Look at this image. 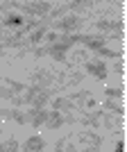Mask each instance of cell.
I'll return each mask as SVG.
<instances>
[{"instance_id":"cell-1","label":"cell","mask_w":127,"mask_h":152,"mask_svg":"<svg viewBox=\"0 0 127 152\" xmlns=\"http://www.w3.org/2000/svg\"><path fill=\"white\" fill-rule=\"evenodd\" d=\"M23 100L32 107H45L48 102H50V91L43 89V86H27L25 89V95H23Z\"/></svg>"},{"instance_id":"cell-2","label":"cell","mask_w":127,"mask_h":152,"mask_svg":"<svg viewBox=\"0 0 127 152\" xmlns=\"http://www.w3.org/2000/svg\"><path fill=\"white\" fill-rule=\"evenodd\" d=\"M80 25H82V18L75 16V14H70V16H64L57 23V30L64 32V34H75V32L80 30Z\"/></svg>"},{"instance_id":"cell-3","label":"cell","mask_w":127,"mask_h":152,"mask_svg":"<svg viewBox=\"0 0 127 152\" xmlns=\"http://www.w3.org/2000/svg\"><path fill=\"white\" fill-rule=\"evenodd\" d=\"M75 43L86 45L89 50L98 52L100 48H104V37H93V34H75Z\"/></svg>"},{"instance_id":"cell-4","label":"cell","mask_w":127,"mask_h":152,"mask_svg":"<svg viewBox=\"0 0 127 152\" xmlns=\"http://www.w3.org/2000/svg\"><path fill=\"white\" fill-rule=\"evenodd\" d=\"M23 12L25 14H32V16H48L52 12V5L45 2V0H36V2H27L23 5Z\"/></svg>"},{"instance_id":"cell-5","label":"cell","mask_w":127,"mask_h":152,"mask_svg":"<svg viewBox=\"0 0 127 152\" xmlns=\"http://www.w3.org/2000/svg\"><path fill=\"white\" fill-rule=\"evenodd\" d=\"M84 68H86V73L93 75L95 80H107V75H109V66L102 61V59H93V61H89Z\"/></svg>"},{"instance_id":"cell-6","label":"cell","mask_w":127,"mask_h":152,"mask_svg":"<svg viewBox=\"0 0 127 152\" xmlns=\"http://www.w3.org/2000/svg\"><path fill=\"white\" fill-rule=\"evenodd\" d=\"M45 118H48V109H45V107H32L30 111H25V121L30 123L32 127L43 125Z\"/></svg>"},{"instance_id":"cell-7","label":"cell","mask_w":127,"mask_h":152,"mask_svg":"<svg viewBox=\"0 0 127 152\" xmlns=\"http://www.w3.org/2000/svg\"><path fill=\"white\" fill-rule=\"evenodd\" d=\"M43 150H45V139L39 134L27 136L25 143H23V152H43Z\"/></svg>"},{"instance_id":"cell-8","label":"cell","mask_w":127,"mask_h":152,"mask_svg":"<svg viewBox=\"0 0 127 152\" xmlns=\"http://www.w3.org/2000/svg\"><path fill=\"white\" fill-rule=\"evenodd\" d=\"M52 109H55V111H59V114H68V111H73V109H75V102H73V98L59 95V98H55V100H52Z\"/></svg>"},{"instance_id":"cell-9","label":"cell","mask_w":127,"mask_h":152,"mask_svg":"<svg viewBox=\"0 0 127 152\" xmlns=\"http://www.w3.org/2000/svg\"><path fill=\"white\" fill-rule=\"evenodd\" d=\"M98 30L102 32H116V37L123 39V20H100Z\"/></svg>"},{"instance_id":"cell-10","label":"cell","mask_w":127,"mask_h":152,"mask_svg":"<svg viewBox=\"0 0 127 152\" xmlns=\"http://www.w3.org/2000/svg\"><path fill=\"white\" fill-rule=\"evenodd\" d=\"M77 141L82 145H93V148H100L102 145V136L100 134H93V132H82L77 136Z\"/></svg>"},{"instance_id":"cell-11","label":"cell","mask_w":127,"mask_h":152,"mask_svg":"<svg viewBox=\"0 0 127 152\" xmlns=\"http://www.w3.org/2000/svg\"><path fill=\"white\" fill-rule=\"evenodd\" d=\"M55 152H75V139H73V134L61 136L57 141V145H55Z\"/></svg>"},{"instance_id":"cell-12","label":"cell","mask_w":127,"mask_h":152,"mask_svg":"<svg viewBox=\"0 0 127 152\" xmlns=\"http://www.w3.org/2000/svg\"><path fill=\"white\" fill-rule=\"evenodd\" d=\"M64 114H59V111H48V118H45L43 125L48 127V129H59V127L64 125Z\"/></svg>"},{"instance_id":"cell-13","label":"cell","mask_w":127,"mask_h":152,"mask_svg":"<svg viewBox=\"0 0 127 152\" xmlns=\"http://www.w3.org/2000/svg\"><path fill=\"white\" fill-rule=\"evenodd\" d=\"M104 116V127H109V129H118L120 132L123 129V116H111V114H102Z\"/></svg>"},{"instance_id":"cell-14","label":"cell","mask_w":127,"mask_h":152,"mask_svg":"<svg viewBox=\"0 0 127 152\" xmlns=\"http://www.w3.org/2000/svg\"><path fill=\"white\" fill-rule=\"evenodd\" d=\"M0 116H5V118H9V121L14 123H27L25 121V111H18V109H5V111H0Z\"/></svg>"},{"instance_id":"cell-15","label":"cell","mask_w":127,"mask_h":152,"mask_svg":"<svg viewBox=\"0 0 127 152\" xmlns=\"http://www.w3.org/2000/svg\"><path fill=\"white\" fill-rule=\"evenodd\" d=\"M45 34H48V27H45V25H36L34 30L30 32V41H32V43H41V41L45 39Z\"/></svg>"},{"instance_id":"cell-16","label":"cell","mask_w":127,"mask_h":152,"mask_svg":"<svg viewBox=\"0 0 127 152\" xmlns=\"http://www.w3.org/2000/svg\"><path fill=\"white\" fill-rule=\"evenodd\" d=\"M104 109H107V111H111V114H116V116H125V107H123V104H118V102L116 100H104Z\"/></svg>"},{"instance_id":"cell-17","label":"cell","mask_w":127,"mask_h":152,"mask_svg":"<svg viewBox=\"0 0 127 152\" xmlns=\"http://www.w3.org/2000/svg\"><path fill=\"white\" fill-rule=\"evenodd\" d=\"M20 145H18V141L16 139H5V141H0V152H18Z\"/></svg>"},{"instance_id":"cell-18","label":"cell","mask_w":127,"mask_h":152,"mask_svg":"<svg viewBox=\"0 0 127 152\" xmlns=\"http://www.w3.org/2000/svg\"><path fill=\"white\" fill-rule=\"evenodd\" d=\"M98 55L100 57H107V59H123V50H114V48H100L98 50Z\"/></svg>"},{"instance_id":"cell-19","label":"cell","mask_w":127,"mask_h":152,"mask_svg":"<svg viewBox=\"0 0 127 152\" xmlns=\"http://www.w3.org/2000/svg\"><path fill=\"white\" fill-rule=\"evenodd\" d=\"M100 121H102V114H100V111H98V114H84L82 116V123L86 127H91V125L98 127V125H100Z\"/></svg>"},{"instance_id":"cell-20","label":"cell","mask_w":127,"mask_h":152,"mask_svg":"<svg viewBox=\"0 0 127 152\" xmlns=\"http://www.w3.org/2000/svg\"><path fill=\"white\" fill-rule=\"evenodd\" d=\"M20 23H25L20 14H7V16H5V23H2V25H7V27H20Z\"/></svg>"},{"instance_id":"cell-21","label":"cell","mask_w":127,"mask_h":152,"mask_svg":"<svg viewBox=\"0 0 127 152\" xmlns=\"http://www.w3.org/2000/svg\"><path fill=\"white\" fill-rule=\"evenodd\" d=\"M123 93H125L123 86H107V89H104V95H107L109 100H120Z\"/></svg>"},{"instance_id":"cell-22","label":"cell","mask_w":127,"mask_h":152,"mask_svg":"<svg viewBox=\"0 0 127 152\" xmlns=\"http://www.w3.org/2000/svg\"><path fill=\"white\" fill-rule=\"evenodd\" d=\"M48 80H50V77H48V70H39V73H34V86H43L45 89V84H48Z\"/></svg>"},{"instance_id":"cell-23","label":"cell","mask_w":127,"mask_h":152,"mask_svg":"<svg viewBox=\"0 0 127 152\" xmlns=\"http://www.w3.org/2000/svg\"><path fill=\"white\" fill-rule=\"evenodd\" d=\"M111 73H116L118 77L125 75V64H123V59H116V64L111 66Z\"/></svg>"},{"instance_id":"cell-24","label":"cell","mask_w":127,"mask_h":152,"mask_svg":"<svg viewBox=\"0 0 127 152\" xmlns=\"http://www.w3.org/2000/svg\"><path fill=\"white\" fill-rule=\"evenodd\" d=\"M95 0H73V2H70V7H73V9H75V7H86V5H93Z\"/></svg>"},{"instance_id":"cell-25","label":"cell","mask_w":127,"mask_h":152,"mask_svg":"<svg viewBox=\"0 0 127 152\" xmlns=\"http://www.w3.org/2000/svg\"><path fill=\"white\" fill-rule=\"evenodd\" d=\"M7 98H14L12 91L7 89V86H2V84H0V100H7Z\"/></svg>"},{"instance_id":"cell-26","label":"cell","mask_w":127,"mask_h":152,"mask_svg":"<svg viewBox=\"0 0 127 152\" xmlns=\"http://www.w3.org/2000/svg\"><path fill=\"white\" fill-rule=\"evenodd\" d=\"M114 152H125V141H118L116 143V150Z\"/></svg>"},{"instance_id":"cell-27","label":"cell","mask_w":127,"mask_h":152,"mask_svg":"<svg viewBox=\"0 0 127 152\" xmlns=\"http://www.w3.org/2000/svg\"><path fill=\"white\" fill-rule=\"evenodd\" d=\"M100 150V148H93V145H84L82 148V152H98Z\"/></svg>"},{"instance_id":"cell-28","label":"cell","mask_w":127,"mask_h":152,"mask_svg":"<svg viewBox=\"0 0 127 152\" xmlns=\"http://www.w3.org/2000/svg\"><path fill=\"white\" fill-rule=\"evenodd\" d=\"M0 134H2V127H0Z\"/></svg>"}]
</instances>
